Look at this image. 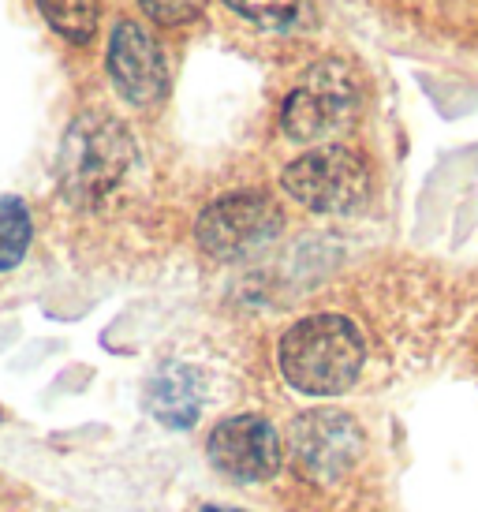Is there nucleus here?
Returning <instances> with one entry per match:
<instances>
[{
    "instance_id": "f03ea898",
    "label": "nucleus",
    "mask_w": 478,
    "mask_h": 512,
    "mask_svg": "<svg viewBox=\"0 0 478 512\" xmlns=\"http://www.w3.org/2000/svg\"><path fill=\"white\" fill-rule=\"evenodd\" d=\"M131 161H135V143L124 124L113 116L86 113L71 124L60 146V187L79 206L101 202L127 176Z\"/></svg>"
},
{
    "instance_id": "9d476101",
    "label": "nucleus",
    "mask_w": 478,
    "mask_h": 512,
    "mask_svg": "<svg viewBox=\"0 0 478 512\" xmlns=\"http://www.w3.org/2000/svg\"><path fill=\"white\" fill-rule=\"evenodd\" d=\"M49 27L60 30L68 42H90L98 30V0H38Z\"/></svg>"
},
{
    "instance_id": "0eeeda50",
    "label": "nucleus",
    "mask_w": 478,
    "mask_h": 512,
    "mask_svg": "<svg viewBox=\"0 0 478 512\" xmlns=\"http://www.w3.org/2000/svg\"><path fill=\"white\" fill-rule=\"evenodd\" d=\"M109 75L120 98L131 105H150L169 90V64L161 45L139 27V23H116L113 42H109Z\"/></svg>"
},
{
    "instance_id": "ddd939ff",
    "label": "nucleus",
    "mask_w": 478,
    "mask_h": 512,
    "mask_svg": "<svg viewBox=\"0 0 478 512\" xmlns=\"http://www.w3.org/2000/svg\"><path fill=\"white\" fill-rule=\"evenodd\" d=\"M142 12L157 19V23H169V27H180V23H191L206 0H139Z\"/></svg>"
},
{
    "instance_id": "f8f14e48",
    "label": "nucleus",
    "mask_w": 478,
    "mask_h": 512,
    "mask_svg": "<svg viewBox=\"0 0 478 512\" xmlns=\"http://www.w3.org/2000/svg\"><path fill=\"white\" fill-rule=\"evenodd\" d=\"M236 15L262 30H284L292 27L303 12V0H225Z\"/></svg>"
},
{
    "instance_id": "6e6552de",
    "label": "nucleus",
    "mask_w": 478,
    "mask_h": 512,
    "mask_svg": "<svg viewBox=\"0 0 478 512\" xmlns=\"http://www.w3.org/2000/svg\"><path fill=\"white\" fill-rule=\"evenodd\" d=\"M210 460L213 468L232 479L258 483L281 468V438L266 419L236 415L210 434Z\"/></svg>"
},
{
    "instance_id": "423d86ee",
    "label": "nucleus",
    "mask_w": 478,
    "mask_h": 512,
    "mask_svg": "<svg viewBox=\"0 0 478 512\" xmlns=\"http://www.w3.org/2000/svg\"><path fill=\"white\" fill-rule=\"evenodd\" d=\"M359 453H363V434L352 415L322 408V412H307L303 419H296L292 456L310 479L333 483L359 460Z\"/></svg>"
},
{
    "instance_id": "1a4fd4ad",
    "label": "nucleus",
    "mask_w": 478,
    "mask_h": 512,
    "mask_svg": "<svg viewBox=\"0 0 478 512\" xmlns=\"http://www.w3.org/2000/svg\"><path fill=\"white\" fill-rule=\"evenodd\" d=\"M150 412L176 430L191 427L198 415L195 374L180 367V363H169L165 370H157V378L150 382Z\"/></svg>"
},
{
    "instance_id": "f257e3e1",
    "label": "nucleus",
    "mask_w": 478,
    "mask_h": 512,
    "mask_svg": "<svg viewBox=\"0 0 478 512\" xmlns=\"http://www.w3.org/2000/svg\"><path fill=\"white\" fill-rule=\"evenodd\" d=\"M281 374L307 397H333L355 382L363 367V337L344 314H314L284 333Z\"/></svg>"
},
{
    "instance_id": "39448f33",
    "label": "nucleus",
    "mask_w": 478,
    "mask_h": 512,
    "mask_svg": "<svg viewBox=\"0 0 478 512\" xmlns=\"http://www.w3.org/2000/svg\"><path fill=\"white\" fill-rule=\"evenodd\" d=\"M281 232V210L266 195H228L206 206V214L198 217L195 236L213 258H247L262 251L269 240H277Z\"/></svg>"
},
{
    "instance_id": "20e7f679",
    "label": "nucleus",
    "mask_w": 478,
    "mask_h": 512,
    "mask_svg": "<svg viewBox=\"0 0 478 512\" xmlns=\"http://www.w3.org/2000/svg\"><path fill=\"white\" fill-rule=\"evenodd\" d=\"M284 191L314 214H352L370 191V172L344 146H318L296 157L281 176Z\"/></svg>"
},
{
    "instance_id": "4468645a",
    "label": "nucleus",
    "mask_w": 478,
    "mask_h": 512,
    "mask_svg": "<svg viewBox=\"0 0 478 512\" xmlns=\"http://www.w3.org/2000/svg\"><path fill=\"white\" fill-rule=\"evenodd\" d=\"M206 512H232V509H206Z\"/></svg>"
},
{
    "instance_id": "7ed1b4c3",
    "label": "nucleus",
    "mask_w": 478,
    "mask_h": 512,
    "mask_svg": "<svg viewBox=\"0 0 478 512\" xmlns=\"http://www.w3.org/2000/svg\"><path fill=\"white\" fill-rule=\"evenodd\" d=\"M359 109V86L352 72L340 60H325L318 68H310L307 79L288 94L281 109V128L296 143H318L333 139L355 120Z\"/></svg>"
},
{
    "instance_id": "9b49d317",
    "label": "nucleus",
    "mask_w": 478,
    "mask_h": 512,
    "mask_svg": "<svg viewBox=\"0 0 478 512\" xmlns=\"http://www.w3.org/2000/svg\"><path fill=\"white\" fill-rule=\"evenodd\" d=\"M30 247V214L23 199H0V273L15 270Z\"/></svg>"
}]
</instances>
